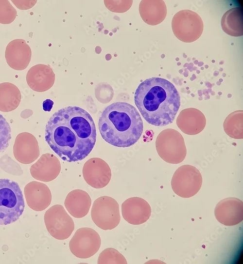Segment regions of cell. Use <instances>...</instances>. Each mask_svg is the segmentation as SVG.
<instances>
[{
	"mask_svg": "<svg viewBox=\"0 0 243 264\" xmlns=\"http://www.w3.org/2000/svg\"><path fill=\"white\" fill-rule=\"evenodd\" d=\"M139 13L143 20L148 24L156 25L165 18L167 10L164 1H141Z\"/></svg>",
	"mask_w": 243,
	"mask_h": 264,
	"instance_id": "obj_21",
	"label": "cell"
},
{
	"mask_svg": "<svg viewBox=\"0 0 243 264\" xmlns=\"http://www.w3.org/2000/svg\"><path fill=\"white\" fill-rule=\"evenodd\" d=\"M17 15V10L9 0H0V23H11L16 19Z\"/></svg>",
	"mask_w": 243,
	"mask_h": 264,
	"instance_id": "obj_26",
	"label": "cell"
},
{
	"mask_svg": "<svg viewBox=\"0 0 243 264\" xmlns=\"http://www.w3.org/2000/svg\"><path fill=\"white\" fill-rule=\"evenodd\" d=\"M214 215L221 224L227 226L236 225L243 219V201L233 197L224 199L216 204Z\"/></svg>",
	"mask_w": 243,
	"mask_h": 264,
	"instance_id": "obj_12",
	"label": "cell"
},
{
	"mask_svg": "<svg viewBox=\"0 0 243 264\" xmlns=\"http://www.w3.org/2000/svg\"><path fill=\"white\" fill-rule=\"evenodd\" d=\"M18 9L21 10H27L32 8L36 3V0H12Z\"/></svg>",
	"mask_w": 243,
	"mask_h": 264,
	"instance_id": "obj_28",
	"label": "cell"
},
{
	"mask_svg": "<svg viewBox=\"0 0 243 264\" xmlns=\"http://www.w3.org/2000/svg\"><path fill=\"white\" fill-rule=\"evenodd\" d=\"M64 204L72 217L82 218L88 214L91 204V199L85 191L75 189L67 195Z\"/></svg>",
	"mask_w": 243,
	"mask_h": 264,
	"instance_id": "obj_20",
	"label": "cell"
},
{
	"mask_svg": "<svg viewBox=\"0 0 243 264\" xmlns=\"http://www.w3.org/2000/svg\"><path fill=\"white\" fill-rule=\"evenodd\" d=\"M82 173L86 183L95 188L106 186L111 178V171L108 164L103 159L93 157L84 164Z\"/></svg>",
	"mask_w": 243,
	"mask_h": 264,
	"instance_id": "obj_11",
	"label": "cell"
},
{
	"mask_svg": "<svg viewBox=\"0 0 243 264\" xmlns=\"http://www.w3.org/2000/svg\"><path fill=\"white\" fill-rule=\"evenodd\" d=\"M11 139V129L5 118L0 114V152L9 146Z\"/></svg>",
	"mask_w": 243,
	"mask_h": 264,
	"instance_id": "obj_27",
	"label": "cell"
},
{
	"mask_svg": "<svg viewBox=\"0 0 243 264\" xmlns=\"http://www.w3.org/2000/svg\"><path fill=\"white\" fill-rule=\"evenodd\" d=\"M103 139L113 146L125 148L135 144L143 132V122L137 109L131 104L118 102L106 107L99 119Z\"/></svg>",
	"mask_w": 243,
	"mask_h": 264,
	"instance_id": "obj_3",
	"label": "cell"
},
{
	"mask_svg": "<svg viewBox=\"0 0 243 264\" xmlns=\"http://www.w3.org/2000/svg\"><path fill=\"white\" fill-rule=\"evenodd\" d=\"M223 126L226 133L231 138L243 139V110L235 111L228 115Z\"/></svg>",
	"mask_w": 243,
	"mask_h": 264,
	"instance_id": "obj_24",
	"label": "cell"
},
{
	"mask_svg": "<svg viewBox=\"0 0 243 264\" xmlns=\"http://www.w3.org/2000/svg\"><path fill=\"white\" fill-rule=\"evenodd\" d=\"M53 104V102L50 99L44 100L42 103L43 109L45 111H50Z\"/></svg>",
	"mask_w": 243,
	"mask_h": 264,
	"instance_id": "obj_29",
	"label": "cell"
},
{
	"mask_svg": "<svg viewBox=\"0 0 243 264\" xmlns=\"http://www.w3.org/2000/svg\"><path fill=\"white\" fill-rule=\"evenodd\" d=\"M24 208L23 196L18 184L8 178L0 179V225L16 222Z\"/></svg>",
	"mask_w": 243,
	"mask_h": 264,
	"instance_id": "obj_4",
	"label": "cell"
},
{
	"mask_svg": "<svg viewBox=\"0 0 243 264\" xmlns=\"http://www.w3.org/2000/svg\"><path fill=\"white\" fill-rule=\"evenodd\" d=\"M101 240L94 229L83 227L78 229L69 243L71 252L76 257L87 259L93 256L99 250Z\"/></svg>",
	"mask_w": 243,
	"mask_h": 264,
	"instance_id": "obj_10",
	"label": "cell"
},
{
	"mask_svg": "<svg viewBox=\"0 0 243 264\" xmlns=\"http://www.w3.org/2000/svg\"><path fill=\"white\" fill-rule=\"evenodd\" d=\"M176 123L184 134L194 135L203 130L206 124V119L202 111L195 108H190L180 112Z\"/></svg>",
	"mask_w": 243,
	"mask_h": 264,
	"instance_id": "obj_18",
	"label": "cell"
},
{
	"mask_svg": "<svg viewBox=\"0 0 243 264\" xmlns=\"http://www.w3.org/2000/svg\"><path fill=\"white\" fill-rule=\"evenodd\" d=\"M44 221L49 233L58 240L68 239L74 229L73 219L60 204L53 205L45 212Z\"/></svg>",
	"mask_w": 243,
	"mask_h": 264,
	"instance_id": "obj_9",
	"label": "cell"
},
{
	"mask_svg": "<svg viewBox=\"0 0 243 264\" xmlns=\"http://www.w3.org/2000/svg\"><path fill=\"white\" fill-rule=\"evenodd\" d=\"M55 74L48 65L38 64L29 69L26 75V81L33 91L43 92L49 90L53 85Z\"/></svg>",
	"mask_w": 243,
	"mask_h": 264,
	"instance_id": "obj_17",
	"label": "cell"
},
{
	"mask_svg": "<svg viewBox=\"0 0 243 264\" xmlns=\"http://www.w3.org/2000/svg\"><path fill=\"white\" fill-rule=\"evenodd\" d=\"M18 88L10 82L0 83V111L9 112L15 110L21 101Z\"/></svg>",
	"mask_w": 243,
	"mask_h": 264,
	"instance_id": "obj_22",
	"label": "cell"
},
{
	"mask_svg": "<svg viewBox=\"0 0 243 264\" xmlns=\"http://www.w3.org/2000/svg\"><path fill=\"white\" fill-rule=\"evenodd\" d=\"M221 27L223 31L230 36H242V9L241 8H234L226 12L221 19Z\"/></svg>",
	"mask_w": 243,
	"mask_h": 264,
	"instance_id": "obj_23",
	"label": "cell"
},
{
	"mask_svg": "<svg viewBox=\"0 0 243 264\" xmlns=\"http://www.w3.org/2000/svg\"><path fill=\"white\" fill-rule=\"evenodd\" d=\"M203 22L196 13L189 10L179 11L174 16L172 28L179 40L191 43L197 40L203 31Z\"/></svg>",
	"mask_w": 243,
	"mask_h": 264,
	"instance_id": "obj_6",
	"label": "cell"
},
{
	"mask_svg": "<svg viewBox=\"0 0 243 264\" xmlns=\"http://www.w3.org/2000/svg\"><path fill=\"white\" fill-rule=\"evenodd\" d=\"M123 218L132 225H140L146 222L151 214V208L143 199L134 197L126 199L122 204Z\"/></svg>",
	"mask_w": 243,
	"mask_h": 264,
	"instance_id": "obj_13",
	"label": "cell"
},
{
	"mask_svg": "<svg viewBox=\"0 0 243 264\" xmlns=\"http://www.w3.org/2000/svg\"><path fill=\"white\" fill-rule=\"evenodd\" d=\"M25 196L29 206L36 211L45 210L51 204L52 194L48 186L36 181L25 186Z\"/></svg>",
	"mask_w": 243,
	"mask_h": 264,
	"instance_id": "obj_19",
	"label": "cell"
},
{
	"mask_svg": "<svg viewBox=\"0 0 243 264\" xmlns=\"http://www.w3.org/2000/svg\"><path fill=\"white\" fill-rule=\"evenodd\" d=\"M31 56V49L23 39H14L6 46L5 59L8 65L14 70L21 71L26 69Z\"/></svg>",
	"mask_w": 243,
	"mask_h": 264,
	"instance_id": "obj_14",
	"label": "cell"
},
{
	"mask_svg": "<svg viewBox=\"0 0 243 264\" xmlns=\"http://www.w3.org/2000/svg\"><path fill=\"white\" fill-rule=\"evenodd\" d=\"M61 164L57 157L51 154H45L30 169L32 176L43 182H50L55 179L60 173Z\"/></svg>",
	"mask_w": 243,
	"mask_h": 264,
	"instance_id": "obj_16",
	"label": "cell"
},
{
	"mask_svg": "<svg viewBox=\"0 0 243 264\" xmlns=\"http://www.w3.org/2000/svg\"><path fill=\"white\" fill-rule=\"evenodd\" d=\"M135 103L150 124L167 125L173 122L180 106V97L173 84L161 78L145 79L138 87Z\"/></svg>",
	"mask_w": 243,
	"mask_h": 264,
	"instance_id": "obj_2",
	"label": "cell"
},
{
	"mask_svg": "<svg viewBox=\"0 0 243 264\" xmlns=\"http://www.w3.org/2000/svg\"><path fill=\"white\" fill-rule=\"evenodd\" d=\"M202 184L200 172L196 167L190 165L179 167L175 171L171 180L174 192L184 198L195 195L200 189Z\"/></svg>",
	"mask_w": 243,
	"mask_h": 264,
	"instance_id": "obj_8",
	"label": "cell"
},
{
	"mask_svg": "<svg viewBox=\"0 0 243 264\" xmlns=\"http://www.w3.org/2000/svg\"><path fill=\"white\" fill-rule=\"evenodd\" d=\"M159 156L170 164H179L186 157L187 149L182 135L177 130L167 128L162 130L156 140Z\"/></svg>",
	"mask_w": 243,
	"mask_h": 264,
	"instance_id": "obj_5",
	"label": "cell"
},
{
	"mask_svg": "<svg viewBox=\"0 0 243 264\" xmlns=\"http://www.w3.org/2000/svg\"><path fill=\"white\" fill-rule=\"evenodd\" d=\"M97 263L98 264H127L125 257L114 248H107L100 254Z\"/></svg>",
	"mask_w": 243,
	"mask_h": 264,
	"instance_id": "obj_25",
	"label": "cell"
},
{
	"mask_svg": "<svg viewBox=\"0 0 243 264\" xmlns=\"http://www.w3.org/2000/svg\"><path fill=\"white\" fill-rule=\"evenodd\" d=\"M93 118L85 109L69 106L58 110L45 127V140L64 161H80L92 150L96 140Z\"/></svg>",
	"mask_w": 243,
	"mask_h": 264,
	"instance_id": "obj_1",
	"label": "cell"
},
{
	"mask_svg": "<svg viewBox=\"0 0 243 264\" xmlns=\"http://www.w3.org/2000/svg\"><path fill=\"white\" fill-rule=\"evenodd\" d=\"M14 155L22 164H30L39 155L38 142L35 137L28 132L19 134L16 137L13 148Z\"/></svg>",
	"mask_w": 243,
	"mask_h": 264,
	"instance_id": "obj_15",
	"label": "cell"
},
{
	"mask_svg": "<svg viewBox=\"0 0 243 264\" xmlns=\"http://www.w3.org/2000/svg\"><path fill=\"white\" fill-rule=\"evenodd\" d=\"M119 205L114 198L106 196L95 200L91 210V217L95 225L104 230H112L120 223Z\"/></svg>",
	"mask_w": 243,
	"mask_h": 264,
	"instance_id": "obj_7",
	"label": "cell"
}]
</instances>
